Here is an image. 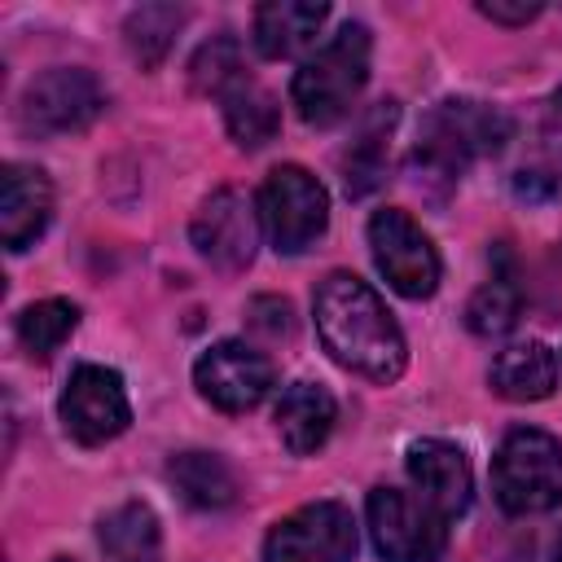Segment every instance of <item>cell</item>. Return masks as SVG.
Listing matches in <instances>:
<instances>
[{
	"mask_svg": "<svg viewBox=\"0 0 562 562\" xmlns=\"http://www.w3.org/2000/svg\"><path fill=\"white\" fill-rule=\"evenodd\" d=\"M57 562H61V558H57Z\"/></svg>",
	"mask_w": 562,
	"mask_h": 562,
	"instance_id": "obj_29",
	"label": "cell"
},
{
	"mask_svg": "<svg viewBox=\"0 0 562 562\" xmlns=\"http://www.w3.org/2000/svg\"><path fill=\"white\" fill-rule=\"evenodd\" d=\"M101 562H162V531L149 505L127 501L101 518Z\"/></svg>",
	"mask_w": 562,
	"mask_h": 562,
	"instance_id": "obj_19",
	"label": "cell"
},
{
	"mask_svg": "<svg viewBox=\"0 0 562 562\" xmlns=\"http://www.w3.org/2000/svg\"><path fill=\"white\" fill-rule=\"evenodd\" d=\"M364 509L382 562H439L448 544V518L422 492L373 487Z\"/></svg>",
	"mask_w": 562,
	"mask_h": 562,
	"instance_id": "obj_5",
	"label": "cell"
},
{
	"mask_svg": "<svg viewBox=\"0 0 562 562\" xmlns=\"http://www.w3.org/2000/svg\"><path fill=\"white\" fill-rule=\"evenodd\" d=\"M395 119H400L395 101H378V105L364 114L356 140L347 145V154H342V184H347L351 198H364V193H373V189L386 180Z\"/></svg>",
	"mask_w": 562,
	"mask_h": 562,
	"instance_id": "obj_16",
	"label": "cell"
},
{
	"mask_svg": "<svg viewBox=\"0 0 562 562\" xmlns=\"http://www.w3.org/2000/svg\"><path fill=\"white\" fill-rule=\"evenodd\" d=\"M334 417H338V404L325 386L316 382H294L281 391V404H277V430H281V443L294 452V457H307L316 452L329 430H334Z\"/></svg>",
	"mask_w": 562,
	"mask_h": 562,
	"instance_id": "obj_17",
	"label": "cell"
},
{
	"mask_svg": "<svg viewBox=\"0 0 562 562\" xmlns=\"http://www.w3.org/2000/svg\"><path fill=\"white\" fill-rule=\"evenodd\" d=\"M255 206H259V224L268 228V237L281 255H299V250L316 246V237L329 224V193L299 162L268 171Z\"/></svg>",
	"mask_w": 562,
	"mask_h": 562,
	"instance_id": "obj_6",
	"label": "cell"
},
{
	"mask_svg": "<svg viewBox=\"0 0 562 562\" xmlns=\"http://www.w3.org/2000/svg\"><path fill=\"white\" fill-rule=\"evenodd\" d=\"M255 325H263L268 334H290V303L285 299H255Z\"/></svg>",
	"mask_w": 562,
	"mask_h": 562,
	"instance_id": "obj_27",
	"label": "cell"
},
{
	"mask_svg": "<svg viewBox=\"0 0 562 562\" xmlns=\"http://www.w3.org/2000/svg\"><path fill=\"white\" fill-rule=\"evenodd\" d=\"M329 9L316 4V0H268L255 9V48L259 57L268 61H281V57H294L299 48H307L316 40V31L325 26Z\"/></svg>",
	"mask_w": 562,
	"mask_h": 562,
	"instance_id": "obj_15",
	"label": "cell"
},
{
	"mask_svg": "<svg viewBox=\"0 0 562 562\" xmlns=\"http://www.w3.org/2000/svg\"><path fill=\"white\" fill-rule=\"evenodd\" d=\"M509 140V119L483 101H443L426 114L417 136V171L430 180H457L474 158L496 154Z\"/></svg>",
	"mask_w": 562,
	"mask_h": 562,
	"instance_id": "obj_3",
	"label": "cell"
},
{
	"mask_svg": "<svg viewBox=\"0 0 562 562\" xmlns=\"http://www.w3.org/2000/svg\"><path fill=\"white\" fill-rule=\"evenodd\" d=\"M369 250L386 285L404 299H430L439 290V250L413 224L408 211L382 206L369 220Z\"/></svg>",
	"mask_w": 562,
	"mask_h": 562,
	"instance_id": "obj_8",
	"label": "cell"
},
{
	"mask_svg": "<svg viewBox=\"0 0 562 562\" xmlns=\"http://www.w3.org/2000/svg\"><path fill=\"white\" fill-rule=\"evenodd\" d=\"M79 325V307L70 299H44V303H31L22 316H18V342L35 356V360H48Z\"/></svg>",
	"mask_w": 562,
	"mask_h": 562,
	"instance_id": "obj_24",
	"label": "cell"
},
{
	"mask_svg": "<svg viewBox=\"0 0 562 562\" xmlns=\"http://www.w3.org/2000/svg\"><path fill=\"white\" fill-rule=\"evenodd\" d=\"M167 479L193 509H224V505L237 501V479L215 452H180V457H171Z\"/></svg>",
	"mask_w": 562,
	"mask_h": 562,
	"instance_id": "obj_21",
	"label": "cell"
},
{
	"mask_svg": "<svg viewBox=\"0 0 562 562\" xmlns=\"http://www.w3.org/2000/svg\"><path fill=\"white\" fill-rule=\"evenodd\" d=\"M189 237L202 259H211L224 272H241L259 246V206H250L237 189H215L193 211Z\"/></svg>",
	"mask_w": 562,
	"mask_h": 562,
	"instance_id": "obj_12",
	"label": "cell"
},
{
	"mask_svg": "<svg viewBox=\"0 0 562 562\" xmlns=\"http://www.w3.org/2000/svg\"><path fill=\"white\" fill-rule=\"evenodd\" d=\"M61 422H66L70 439H79L88 448L119 439L132 422L123 378L105 364H79L61 391Z\"/></svg>",
	"mask_w": 562,
	"mask_h": 562,
	"instance_id": "obj_10",
	"label": "cell"
},
{
	"mask_svg": "<svg viewBox=\"0 0 562 562\" xmlns=\"http://www.w3.org/2000/svg\"><path fill=\"white\" fill-rule=\"evenodd\" d=\"M224 123H228V136L241 145V149H259L268 145L277 132H281V105L268 88H259L250 75H241L224 97Z\"/></svg>",
	"mask_w": 562,
	"mask_h": 562,
	"instance_id": "obj_20",
	"label": "cell"
},
{
	"mask_svg": "<svg viewBox=\"0 0 562 562\" xmlns=\"http://www.w3.org/2000/svg\"><path fill=\"white\" fill-rule=\"evenodd\" d=\"M553 562H562V536H558V544H553Z\"/></svg>",
	"mask_w": 562,
	"mask_h": 562,
	"instance_id": "obj_28",
	"label": "cell"
},
{
	"mask_svg": "<svg viewBox=\"0 0 562 562\" xmlns=\"http://www.w3.org/2000/svg\"><path fill=\"white\" fill-rule=\"evenodd\" d=\"M356 522L338 501H312L281 518L263 540V562H351Z\"/></svg>",
	"mask_w": 562,
	"mask_h": 562,
	"instance_id": "obj_9",
	"label": "cell"
},
{
	"mask_svg": "<svg viewBox=\"0 0 562 562\" xmlns=\"http://www.w3.org/2000/svg\"><path fill=\"white\" fill-rule=\"evenodd\" d=\"M408 479L443 518H457V514L470 509L474 479H470V461H465V452L457 443L417 439L408 448Z\"/></svg>",
	"mask_w": 562,
	"mask_h": 562,
	"instance_id": "obj_14",
	"label": "cell"
},
{
	"mask_svg": "<svg viewBox=\"0 0 562 562\" xmlns=\"http://www.w3.org/2000/svg\"><path fill=\"white\" fill-rule=\"evenodd\" d=\"M193 382H198L202 400L215 404L220 413H250L272 391V360L263 351H255L250 342L224 338L198 356Z\"/></svg>",
	"mask_w": 562,
	"mask_h": 562,
	"instance_id": "obj_11",
	"label": "cell"
},
{
	"mask_svg": "<svg viewBox=\"0 0 562 562\" xmlns=\"http://www.w3.org/2000/svg\"><path fill=\"white\" fill-rule=\"evenodd\" d=\"M180 26H184V9H176V4H140V9H132L127 22H123L127 53H132L145 70H154V66H162V57L171 53Z\"/></svg>",
	"mask_w": 562,
	"mask_h": 562,
	"instance_id": "obj_22",
	"label": "cell"
},
{
	"mask_svg": "<svg viewBox=\"0 0 562 562\" xmlns=\"http://www.w3.org/2000/svg\"><path fill=\"white\" fill-rule=\"evenodd\" d=\"M312 312H316V334H321L325 351L342 369H351L369 382H395L404 373V360H408L404 334L369 281H360L356 272H342V268L329 272L316 285Z\"/></svg>",
	"mask_w": 562,
	"mask_h": 562,
	"instance_id": "obj_1",
	"label": "cell"
},
{
	"mask_svg": "<svg viewBox=\"0 0 562 562\" xmlns=\"http://www.w3.org/2000/svg\"><path fill=\"white\" fill-rule=\"evenodd\" d=\"M540 0H479V13L501 26H527L531 18H540Z\"/></svg>",
	"mask_w": 562,
	"mask_h": 562,
	"instance_id": "obj_26",
	"label": "cell"
},
{
	"mask_svg": "<svg viewBox=\"0 0 562 562\" xmlns=\"http://www.w3.org/2000/svg\"><path fill=\"white\" fill-rule=\"evenodd\" d=\"M369 26L347 22L338 26L299 70L290 83V101L307 127H334L351 114L356 97L369 83Z\"/></svg>",
	"mask_w": 562,
	"mask_h": 562,
	"instance_id": "obj_2",
	"label": "cell"
},
{
	"mask_svg": "<svg viewBox=\"0 0 562 562\" xmlns=\"http://www.w3.org/2000/svg\"><path fill=\"white\" fill-rule=\"evenodd\" d=\"M492 391L514 400V404H531L553 395L558 386V360L544 342H514L492 360Z\"/></svg>",
	"mask_w": 562,
	"mask_h": 562,
	"instance_id": "obj_18",
	"label": "cell"
},
{
	"mask_svg": "<svg viewBox=\"0 0 562 562\" xmlns=\"http://www.w3.org/2000/svg\"><path fill=\"white\" fill-rule=\"evenodd\" d=\"M492 492L505 514H544L562 505V443L544 430H509L492 461Z\"/></svg>",
	"mask_w": 562,
	"mask_h": 562,
	"instance_id": "obj_4",
	"label": "cell"
},
{
	"mask_svg": "<svg viewBox=\"0 0 562 562\" xmlns=\"http://www.w3.org/2000/svg\"><path fill=\"white\" fill-rule=\"evenodd\" d=\"M518 307H522V290L514 281V272H496L487 285L474 290V299L465 303V325L479 338H501L518 325Z\"/></svg>",
	"mask_w": 562,
	"mask_h": 562,
	"instance_id": "obj_23",
	"label": "cell"
},
{
	"mask_svg": "<svg viewBox=\"0 0 562 562\" xmlns=\"http://www.w3.org/2000/svg\"><path fill=\"white\" fill-rule=\"evenodd\" d=\"M53 220V184L31 162H9L0 176V237L18 255Z\"/></svg>",
	"mask_w": 562,
	"mask_h": 562,
	"instance_id": "obj_13",
	"label": "cell"
},
{
	"mask_svg": "<svg viewBox=\"0 0 562 562\" xmlns=\"http://www.w3.org/2000/svg\"><path fill=\"white\" fill-rule=\"evenodd\" d=\"M241 75H246V66H241V44H237L228 31L211 35V40L193 53V61H189V79H193V88L206 92V97H224Z\"/></svg>",
	"mask_w": 562,
	"mask_h": 562,
	"instance_id": "obj_25",
	"label": "cell"
},
{
	"mask_svg": "<svg viewBox=\"0 0 562 562\" xmlns=\"http://www.w3.org/2000/svg\"><path fill=\"white\" fill-rule=\"evenodd\" d=\"M101 110H105V92L92 70L53 66L22 88L18 127L26 136H66V132H83Z\"/></svg>",
	"mask_w": 562,
	"mask_h": 562,
	"instance_id": "obj_7",
	"label": "cell"
}]
</instances>
